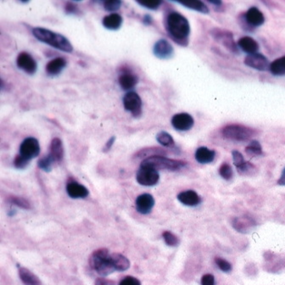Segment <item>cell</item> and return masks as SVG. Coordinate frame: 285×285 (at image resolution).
I'll use <instances>...</instances> for the list:
<instances>
[{"label": "cell", "instance_id": "cell-46", "mask_svg": "<svg viewBox=\"0 0 285 285\" xmlns=\"http://www.w3.org/2000/svg\"><path fill=\"white\" fill-rule=\"evenodd\" d=\"M143 23H144L145 25H151L153 23V19L151 16H150V15L144 16V19H143Z\"/></svg>", "mask_w": 285, "mask_h": 285}, {"label": "cell", "instance_id": "cell-3", "mask_svg": "<svg viewBox=\"0 0 285 285\" xmlns=\"http://www.w3.org/2000/svg\"><path fill=\"white\" fill-rule=\"evenodd\" d=\"M89 264L94 271L103 277L116 271L111 254L107 249L94 250L89 258Z\"/></svg>", "mask_w": 285, "mask_h": 285}, {"label": "cell", "instance_id": "cell-16", "mask_svg": "<svg viewBox=\"0 0 285 285\" xmlns=\"http://www.w3.org/2000/svg\"><path fill=\"white\" fill-rule=\"evenodd\" d=\"M244 20L247 25L252 28H257L265 23V17L262 12L256 7H251L244 15Z\"/></svg>", "mask_w": 285, "mask_h": 285}, {"label": "cell", "instance_id": "cell-35", "mask_svg": "<svg viewBox=\"0 0 285 285\" xmlns=\"http://www.w3.org/2000/svg\"><path fill=\"white\" fill-rule=\"evenodd\" d=\"M162 236H163L165 243H166L168 246H177L178 244H179V239H178V238H177V236L175 235V234H173L172 232H170V231H165Z\"/></svg>", "mask_w": 285, "mask_h": 285}, {"label": "cell", "instance_id": "cell-7", "mask_svg": "<svg viewBox=\"0 0 285 285\" xmlns=\"http://www.w3.org/2000/svg\"><path fill=\"white\" fill-rule=\"evenodd\" d=\"M136 179L139 184L150 187L157 184L160 179V175L155 169L149 166H140V168L136 175Z\"/></svg>", "mask_w": 285, "mask_h": 285}, {"label": "cell", "instance_id": "cell-17", "mask_svg": "<svg viewBox=\"0 0 285 285\" xmlns=\"http://www.w3.org/2000/svg\"><path fill=\"white\" fill-rule=\"evenodd\" d=\"M118 81L122 89L130 90L137 85L139 78L133 72H131L130 70L122 69V72L120 73Z\"/></svg>", "mask_w": 285, "mask_h": 285}, {"label": "cell", "instance_id": "cell-30", "mask_svg": "<svg viewBox=\"0 0 285 285\" xmlns=\"http://www.w3.org/2000/svg\"><path fill=\"white\" fill-rule=\"evenodd\" d=\"M166 155V151L165 150H162L161 148H150V149H144L141 150L139 152L137 153L136 157L143 158V157H152V156H156V155H161V156H165ZM145 158V159H146Z\"/></svg>", "mask_w": 285, "mask_h": 285}, {"label": "cell", "instance_id": "cell-9", "mask_svg": "<svg viewBox=\"0 0 285 285\" xmlns=\"http://www.w3.org/2000/svg\"><path fill=\"white\" fill-rule=\"evenodd\" d=\"M40 153V145L35 138H28L20 146V155L31 161L32 159L39 156Z\"/></svg>", "mask_w": 285, "mask_h": 285}, {"label": "cell", "instance_id": "cell-48", "mask_svg": "<svg viewBox=\"0 0 285 285\" xmlns=\"http://www.w3.org/2000/svg\"><path fill=\"white\" fill-rule=\"evenodd\" d=\"M209 2H210L211 5H214V6L217 7V8H219V7H221V6H222V2L220 1V0H215V1H214V0H210Z\"/></svg>", "mask_w": 285, "mask_h": 285}, {"label": "cell", "instance_id": "cell-14", "mask_svg": "<svg viewBox=\"0 0 285 285\" xmlns=\"http://www.w3.org/2000/svg\"><path fill=\"white\" fill-rule=\"evenodd\" d=\"M153 52L157 58L166 60L173 56L174 50L172 45L167 40L160 39L155 43V46L153 48Z\"/></svg>", "mask_w": 285, "mask_h": 285}, {"label": "cell", "instance_id": "cell-43", "mask_svg": "<svg viewBox=\"0 0 285 285\" xmlns=\"http://www.w3.org/2000/svg\"><path fill=\"white\" fill-rule=\"evenodd\" d=\"M65 11L67 14H77L78 12V6L72 3H67L65 6Z\"/></svg>", "mask_w": 285, "mask_h": 285}, {"label": "cell", "instance_id": "cell-44", "mask_svg": "<svg viewBox=\"0 0 285 285\" xmlns=\"http://www.w3.org/2000/svg\"><path fill=\"white\" fill-rule=\"evenodd\" d=\"M95 285H116V282L112 280L104 278V277H99L95 281Z\"/></svg>", "mask_w": 285, "mask_h": 285}, {"label": "cell", "instance_id": "cell-21", "mask_svg": "<svg viewBox=\"0 0 285 285\" xmlns=\"http://www.w3.org/2000/svg\"><path fill=\"white\" fill-rule=\"evenodd\" d=\"M255 221L248 216H240L233 219V227L240 233H246L255 227Z\"/></svg>", "mask_w": 285, "mask_h": 285}, {"label": "cell", "instance_id": "cell-41", "mask_svg": "<svg viewBox=\"0 0 285 285\" xmlns=\"http://www.w3.org/2000/svg\"><path fill=\"white\" fill-rule=\"evenodd\" d=\"M119 285H141V282L133 276H127L120 282Z\"/></svg>", "mask_w": 285, "mask_h": 285}, {"label": "cell", "instance_id": "cell-42", "mask_svg": "<svg viewBox=\"0 0 285 285\" xmlns=\"http://www.w3.org/2000/svg\"><path fill=\"white\" fill-rule=\"evenodd\" d=\"M201 285H216L213 275L210 273L205 274L201 277Z\"/></svg>", "mask_w": 285, "mask_h": 285}, {"label": "cell", "instance_id": "cell-8", "mask_svg": "<svg viewBox=\"0 0 285 285\" xmlns=\"http://www.w3.org/2000/svg\"><path fill=\"white\" fill-rule=\"evenodd\" d=\"M123 105L126 111L132 113L133 117H139L142 113V100L135 92H129L123 98Z\"/></svg>", "mask_w": 285, "mask_h": 285}, {"label": "cell", "instance_id": "cell-34", "mask_svg": "<svg viewBox=\"0 0 285 285\" xmlns=\"http://www.w3.org/2000/svg\"><path fill=\"white\" fill-rule=\"evenodd\" d=\"M9 202L12 204V205H17L18 207L23 208L25 210L30 209V203L28 202V200L22 198V197L12 196L10 197L8 199Z\"/></svg>", "mask_w": 285, "mask_h": 285}, {"label": "cell", "instance_id": "cell-37", "mask_svg": "<svg viewBox=\"0 0 285 285\" xmlns=\"http://www.w3.org/2000/svg\"><path fill=\"white\" fill-rule=\"evenodd\" d=\"M215 262H216V266H218L219 269L222 271H224V272H229L233 269L232 264L228 262L227 260L223 259V258H215Z\"/></svg>", "mask_w": 285, "mask_h": 285}, {"label": "cell", "instance_id": "cell-29", "mask_svg": "<svg viewBox=\"0 0 285 285\" xmlns=\"http://www.w3.org/2000/svg\"><path fill=\"white\" fill-rule=\"evenodd\" d=\"M182 6H185L186 8L191 9L195 12H200L203 14H208L209 13V8L202 1H188V2H178Z\"/></svg>", "mask_w": 285, "mask_h": 285}, {"label": "cell", "instance_id": "cell-13", "mask_svg": "<svg viewBox=\"0 0 285 285\" xmlns=\"http://www.w3.org/2000/svg\"><path fill=\"white\" fill-rule=\"evenodd\" d=\"M194 124V120L188 113L176 114L172 118V125L178 131L190 130Z\"/></svg>", "mask_w": 285, "mask_h": 285}, {"label": "cell", "instance_id": "cell-40", "mask_svg": "<svg viewBox=\"0 0 285 285\" xmlns=\"http://www.w3.org/2000/svg\"><path fill=\"white\" fill-rule=\"evenodd\" d=\"M138 4L143 6V7L150 9V10H152V11H155V10H157L161 6L162 1H151V2H140V1H138Z\"/></svg>", "mask_w": 285, "mask_h": 285}, {"label": "cell", "instance_id": "cell-10", "mask_svg": "<svg viewBox=\"0 0 285 285\" xmlns=\"http://www.w3.org/2000/svg\"><path fill=\"white\" fill-rule=\"evenodd\" d=\"M232 156H233V164L239 174L247 176V175H253L256 172L257 170L256 167L249 161H245L243 155L238 150H233Z\"/></svg>", "mask_w": 285, "mask_h": 285}, {"label": "cell", "instance_id": "cell-45", "mask_svg": "<svg viewBox=\"0 0 285 285\" xmlns=\"http://www.w3.org/2000/svg\"><path fill=\"white\" fill-rule=\"evenodd\" d=\"M115 141H116V138L113 136V137H111V139H109L106 144H105V148H104V151L106 152V151L111 150V148L112 147V145H113Z\"/></svg>", "mask_w": 285, "mask_h": 285}, {"label": "cell", "instance_id": "cell-23", "mask_svg": "<svg viewBox=\"0 0 285 285\" xmlns=\"http://www.w3.org/2000/svg\"><path fill=\"white\" fill-rule=\"evenodd\" d=\"M238 47L248 55H253L259 50V45L251 37H243L238 41Z\"/></svg>", "mask_w": 285, "mask_h": 285}, {"label": "cell", "instance_id": "cell-20", "mask_svg": "<svg viewBox=\"0 0 285 285\" xmlns=\"http://www.w3.org/2000/svg\"><path fill=\"white\" fill-rule=\"evenodd\" d=\"M194 156L199 164L211 163L216 157V151L208 149L207 147H199L195 151Z\"/></svg>", "mask_w": 285, "mask_h": 285}, {"label": "cell", "instance_id": "cell-39", "mask_svg": "<svg viewBox=\"0 0 285 285\" xmlns=\"http://www.w3.org/2000/svg\"><path fill=\"white\" fill-rule=\"evenodd\" d=\"M29 162H30L29 160L26 159L25 157H23L21 155H18L15 159L14 165L17 168L24 169L28 166Z\"/></svg>", "mask_w": 285, "mask_h": 285}, {"label": "cell", "instance_id": "cell-12", "mask_svg": "<svg viewBox=\"0 0 285 285\" xmlns=\"http://www.w3.org/2000/svg\"><path fill=\"white\" fill-rule=\"evenodd\" d=\"M17 67L30 75L36 73L38 65L34 57L27 52L20 53L17 59Z\"/></svg>", "mask_w": 285, "mask_h": 285}, {"label": "cell", "instance_id": "cell-22", "mask_svg": "<svg viewBox=\"0 0 285 285\" xmlns=\"http://www.w3.org/2000/svg\"><path fill=\"white\" fill-rule=\"evenodd\" d=\"M49 155L52 158L54 162H61L64 157V148L61 139H54L50 144V152Z\"/></svg>", "mask_w": 285, "mask_h": 285}, {"label": "cell", "instance_id": "cell-32", "mask_svg": "<svg viewBox=\"0 0 285 285\" xmlns=\"http://www.w3.org/2000/svg\"><path fill=\"white\" fill-rule=\"evenodd\" d=\"M156 140H157L158 143H160L163 146H174V139L172 138V135L166 133V132H164V131L158 133L157 136H156Z\"/></svg>", "mask_w": 285, "mask_h": 285}, {"label": "cell", "instance_id": "cell-1", "mask_svg": "<svg viewBox=\"0 0 285 285\" xmlns=\"http://www.w3.org/2000/svg\"><path fill=\"white\" fill-rule=\"evenodd\" d=\"M166 29L170 37L178 45L187 46L190 34L188 19L177 12H170L166 18Z\"/></svg>", "mask_w": 285, "mask_h": 285}, {"label": "cell", "instance_id": "cell-15", "mask_svg": "<svg viewBox=\"0 0 285 285\" xmlns=\"http://www.w3.org/2000/svg\"><path fill=\"white\" fill-rule=\"evenodd\" d=\"M155 203V199L151 194H143L136 199V209L139 213L146 215L152 210Z\"/></svg>", "mask_w": 285, "mask_h": 285}, {"label": "cell", "instance_id": "cell-27", "mask_svg": "<svg viewBox=\"0 0 285 285\" xmlns=\"http://www.w3.org/2000/svg\"><path fill=\"white\" fill-rule=\"evenodd\" d=\"M111 257H112L116 271H124L130 267V261L125 255L120 253H112Z\"/></svg>", "mask_w": 285, "mask_h": 285}, {"label": "cell", "instance_id": "cell-19", "mask_svg": "<svg viewBox=\"0 0 285 285\" xmlns=\"http://www.w3.org/2000/svg\"><path fill=\"white\" fill-rule=\"evenodd\" d=\"M177 199L187 206H196L201 203V198L194 190H186L177 195Z\"/></svg>", "mask_w": 285, "mask_h": 285}, {"label": "cell", "instance_id": "cell-26", "mask_svg": "<svg viewBox=\"0 0 285 285\" xmlns=\"http://www.w3.org/2000/svg\"><path fill=\"white\" fill-rule=\"evenodd\" d=\"M19 276L25 285H43L39 277L25 267L19 269Z\"/></svg>", "mask_w": 285, "mask_h": 285}, {"label": "cell", "instance_id": "cell-28", "mask_svg": "<svg viewBox=\"0 0 285 285\" xmlns=\"http://www.w3.org/2000/svg\"><path fill=\"white\" fill-rule=\"evenodd\" d=\"M269 71L274 76L285 75V56L272 61L270 64Z\"/></svg>", "mask_w": 285, "mask_h": 285}, {"label": "cell", "instance_id": "cell-24", "mask_svg": "<svg viewBox=\"0 0 285 285\" xmlns=\"http://www.w3.org/2000/svg\"><path fill=\"white\" fill-rule=\"evenodd\" d=\"M66 67L67 61L63 57H58L50 61L46 65V72L50 76L58 75Z\"/></svg>", "mask_w": 285, "mask_h": 285}, {"label": "cell", "instance_id": "cell-38", "mask_svg": "<svg viewBox=\"0 0 285 285\" xmlns=\"http://www.w3.org/2000/svg\"><path fill=\"white\" fill-rule=\"evenodd\" d=\"M122 6V1L120 0H107L104 2V8L107 12H116L119 10Z\"/></svg>", "mask_w": 285, "mask_h": 285}, {"label": "cell", "instance_id": "cell-5", "mask_svg": "<svg viewBox=\"0 0 285 285\" xmlns=\"http://www.w3.org/2000/svg\"><path fill=\"white\" fill-rule=\"evenodd\" d=\"M225 139L235 142L248 141L256 134L253 128L240 124H229L221 129Z\"/></svg>", "mask_w": 285, "mask_h": 285}, {"label": "cell", "instance_id": "cell-33", "mask_svg": "<svg viewBox=\"0 0 285 285\" xmlns=\"http://www.w3.org/2000/svg\"><path fill=\"white\" fill-rule=\"evenodd\" d=\"M219 174L225 180H231L233 176V169L229 164L227 163V162H223L219 168Z\"/></svg>", "mask_w": 285, "mask_h": 285}, {"label": "cell", "instance_id": "cell-31", "mask_svg": "<svg viewBox=\"0 0 285 285\" xmlns=\"http://www.w3.org/2000/svg\"><path fill=\"white\" fill-rule=\"evenodd\" d=\"M245 153L250 157L262 155V147L260 145V143L256 140H251L245 148Z\"/></svg>", "mask_w": 285, "mask_h": 285}, {"label": "cell", "instance_id": "cell-25", "mask_svg": "<svg viewBox=\"0 0 285 285\" xmlns=\"http://www.w3.org/2000/svg\"><path fill=\"white\" fill-rule=\"evenodd\" d=\"M122 17L121 15L112 13L103 18V26L109 30H117L122 24Z\"/></svg>", "mask_w": 285, "mask_h": 285}, {"label": "cell", "instance_id": "cell-6", "mask_svg": "<svg viewBox=\"0 0 285 285\" xmlns=\"http://www.w3.org/2000/svg\"><path fill=\"white\" fill-rule=\"evenodd\" d=\"M210 36L212 37L216 42L224 46L230 52L233 54H238V45L236 44L233 35L231 32L227 30H222L220 28H213L210 31Z\"/></svg>", "mask_w": 285, "mask_h": 285}, {"label": "cell", "instance_id": "cell-11", "mask_svg": "<svg viewBox=\"0 0 285 285\" xmlns=\"http://www.w3.org/2000/svg\"><path fill=\"white\" fill-rule=\"evenodd\" d=\"M244 64L247 67L258 70V71H267L270 67L268 59L266 56H263L262 54L255 53L253 55H248L244 59Z\"/></svg>", "mask_w": 285, "mask_h": 285}, {"label": "cell", "instance_id": "cell-4", "mask_svg": "<svg viewBox=\"0 0 285 285\" xmlns=\"http://www.w3.org/2000/svg\"><path fill=\"white\" fill-rule=\"evenodd\" d=\"M141 166H149L151 168L158 170H168V171H178L180 169L184 168L187 166L185 161L179 160L169 159L165 156L156 155L152 157L146 158L142 161Z\"/></svg>", "mask_w": 285, "mask_h": 285}, {"label": "cell", "instance_id": "cell-36", "mask_svg": "<svg viewBox=\"0 0 285 285\" xmlns=\"http://www.w3.org/2000/svg\"><path fill=\"white\" fill-rule=\"evenodd\" d=\"M55 163L53 161L52 158L50 157V155H46L45 157H43L39 161V167L45 172H50L52 169L53 164Z\"/></svg>", "mask_w": 285, "mask_h": 285}, {"label": "cell", "instance_id": "cell-47", "mask_svg": "<svg viewBox=\"0 0 285 285\" xmlns=\"http://www.w3.org/2000/svg\"><path fill=\"white\" fill-rule=\"evenodd\" d=\"M277 184L281 186H285V168L282 170V174L279 179L277 181Z\"/></svg>", "mask_w": 285, "mask_h": 285}, {"label": "cell", "instance_id": "cell-2", "mask_svg": "<svg viewBox=\"0 0 285 285\" xmlns=\"http://www.w3.org/2000/svg\"><path fill=\"white\" fill-rule=\"evenodd\" d=\"M33 34L37 39H39V41L45 43L57 50L67 53H72L73 51L72 44L66 37L61 34H56L52 31L43 28H34Z\"/></svg>", "mask_w": 285, "mask_h": 285}, {"label": "cell", "instance_id": "cell-18", "mask_svg": "<svg viewBox=\"0 0 285 285\" xmlns=\"http://www.w3.org/2000/svg\"><path fill=\"white\" fill-rule=\"evenodd\" d=\"M67 194L72 199H84L89 196V189L77 182H70L67 185Z\"/></svg>", "mask_w": 285, "mask_h": 285}]
</instances>
